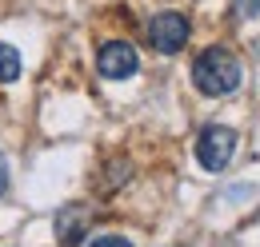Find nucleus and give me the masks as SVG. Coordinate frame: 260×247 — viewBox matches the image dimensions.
I'll use <instances>...</instances> for the list:
<instances>
[{"mask_svg":"<svg viewBox=\"0 0 260 247\" xmlns=\"http://www.w3.org/2000/svg\"><path fill=\"white\" fill-rule=\"evenodd\" d=\"M244 80V68L240 60L228 52V48H204L192 60V84L200 96H232Z\"/></svg>","mask_w":260,"mask_h":247,"instance_id":"obj_1","label":"nucleus"},{"mask_svg":"<svg viewBox=\"0 0 260 247\" xmlns=\"http://www.w3.org/2000/svg\"><path fill=\"white\" fill-rule=\"evenodd\" d=\"M236 155V132L224 124H208L200 136H196V163L204 172H224Z\"/></svg>","mask_w":260,"mask_h":247,"instance_id":"obj_2","label":"nucleus"},{"mask_svg":"<svg viewBox=\"0 0 260 247\" xmlns=\"http://www.w3.org/2000/svg\"><path fill=\"white\" fill-rule=\"evenodd\" d=\"M188 32H192V24H188L184 12H156L148 20V44L164 56H172V52H180L188 44Z\"/></svg>","mask_w":260,"mask_h":247,"instance_id":"obj_3","label":"nucleus"},{"mask_svg":"<svg viewBox=\"0 0 260 247\" xmlns=\"http://www.w3.org/2000/svg\"><path fill=\"white\" fill-rule=\"evenodd\" d=\"M136 68H140V56H136V48L128 40H104L100 44L96 72L104 80H128V76H136Z\"/></svg>","mask_w":260,"mask_h":247,"instance_id":"obj_4","label":"nucleus"},{"mask_svg":"<svg viewBox=\"0 0 260 247\" xmlns=\"http://www.w3.org/2000/svg\"><path fill=\"white\" fill-rule=\"evenodd\" d=\"M92 219H96V212H92L88 203H64V208L56 212V219H52L56 243L60 247H80L84 235H88V227H92Z\"/></svg>","mask_w":260,"mask_h":247,"instance_id":"obj_5","label":"nucleus"},{"mask_svg":"<svg viewBox=\"0 0 260 247\" xmlns=\"http://www.w3.org/2000/svg\"><path fill=\"white\" fill-rule=\"evenodd\" d=\"M20 80V52L12 44H0V84H16Z\"/></svg>","mask_w":260,"mask_h":247,"instance_id":"obj_6","label":"nucleus"},{"mask_svg":"<svg viewBox=\"0 0 260 247\" xmlns=\"http://www.w3.org/2000/svg\"><path fill=\"white\" fill-rule=\"evenodd\" d=\"M232 12L240 20H256L260 16V0H232Z\"/></svg>","mask_w":260,"mask_h":247,"instance_id":"obj_7","label":"nucleus"},{"mask_svg":"<svg viewBox=\"0 0 260 247\" xmlns=\"http://www.w3.org/2000/svg\"><path fill=\"white\" fill-rule=\"evenodd\" d=\"M88 247H132L124 235H100V239H92Z\"/></svg>","mask_w":260,"mask_h":247,"instance_id":"obj_8","label":"nucleus"},{"mask_svg":"<svg viewBox=\"0 0 260 247\" xmlns=\"http://www.w3.org/2000/svg\"><path fill=\"white\" fill-rule=\"evenodd\" d=\"M8 191V159H4V152H0V195Z\"/></svg>","mask_w":260,"mask_h":247,"instance_id":"obj_9","label":"nucleus"}]
</instances>
